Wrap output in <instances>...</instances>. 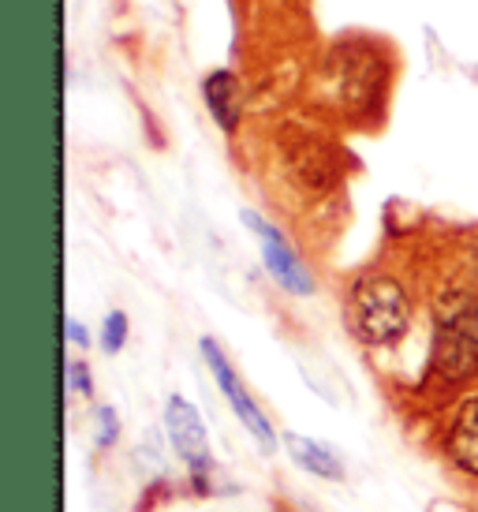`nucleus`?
<instances>
[{"label":"nucleus","mask_w":478,"mask_h":512,"mask_svg":"<svg viewBox=\"0 0 478 512\" xmlns=\"http://www.w3.org/2000/svg\"><path fill=\"white\" fill-rule=\"evenodd\" d=\"M449 453L460 468L478 475V397L467 400L464 408L456 412V419H452Z\"/></svg>","instance_id":"nucleus-6"},{"label":"nucleus","mask_w":478,"mask_h":512,"mask_svg":"<svg viewBox=\"0 0 478 512\" xmlns=\"http://www.w3.org/2000/svg\"><path fill=\"white\" fill-rule=\"evenodd\" d=\"M281 512H284V509H281Z\"/></svg>","instance_id":"nucleus-13"},{"label":"nucleus","mask_w":478,"mask_h":512,"mask_svg":"<svg viewBox=\"0 0 478 512\" xmlns=\"http://www.w3.org/2000/svg\"><path fill=\"white\" fill-rule=\"evenodd\" d=\"M206 105L217 116V124L232 131L239 124V83L232 72H213L206 79Z\"/></svg>","instance_id":"nucleus-7"},{"label":"nucleus","mask_w":478,"mask_h":512,"mask_svg":"<svg viewBox=\"0 0 478 512\" xmlns=\"http://www.w3.org/2000/svg\"><path fill=\"white\" fill-rule=\"evenodd\" d=\"M202 356H206V363H210V370H213V378H217V385L225 389V397H228V404H232V412L243 419V427L251 430L254 434V441L266 449V453H273V445H277V434H273V427H269V419L262 415V408L251 400V393L243 389V382H239L236 374H232V367H228V359H225V352L217 348V341H202Z\"/></svg>","instance_id":"nucleus-3"},{"label":"nucleus","mask_w":478,"mask_h":512,"mask_svg":"<svg viewBox=\"0 0 478 512\" xmlns=\"http://www.w3.org/2000/svg\"><path fill=\"white\" fill-rule=\"evenodd\" d=\"M68 337L75 344H90V337H86V329L79 326V322H75V318H68Z\"/></svg>","instance_id":"nucleus-12"},{"label":"nucleus","mask_w":478,"mask_h":512,"mask_svg":"<svg viewBox=\"0 0 478 512\" xmlns=\"http://www.w3.org/2000/svg\"><path fill=\"white\" fill-rule=\"evenodd\" d=\"M348 314H352V329L366 344H389L408 329L411 307L396 281L366 277L363 285H355Z\"/></svg>","instance_id":"nucleus-1"},{"label":"nucleus","mask_w":478,"mask_h":512,"mask_svg":"<svg viewBox=\"0 0 478 512\" xmlns=\"http://www.w3.org/2000/svg\"><path fill=\"white\" fill-rule=\"evenodd\" d=\"M284 445H288V453H292V460H296L299 468L314 471L322 479H344V464L325 445H318V441L303 438V434H288Z\"/></svg>","instance_id":"nucleus-8"},{"label":"nucleus","mask_w":478,"mask_h":512,"mask_svg":"<svg viewBox=\"0 0 478 512\" xmlns=\"http://www.w3.org/2000/svg\"><path fill=\"white\" fill-rule=\"evenodd\" d=\"M68 374H71V385L79 389V393H90V374H86V367L83 363H71L68 367Z\"/></svg>","instance_id":"nucleus-11"},{"label":"nucleus","mask_w":478,"mask_h":512,"mask_svg":"<svg viewBox=\"0 0 478 512\" xmlns=\"http://www.w3.org/2000/svg\"><path fill=\"white\" fill-rule=\"evenodd\" d=\"M98 423H101L98 441H101V445H113V438H116V415H113V408H101Z\"/></svg>","instance_id":"nucleus-10"},{"label":"nucleus","mask_w":478,"mask_h":512,"mask_svg":"<svg viewBox=\"0 0 478 512\" xmlns=\"http://www.w3.org/2000/svg\"><path fill=\"white\" fill-rule=\"evenodd\" d=\"M127 341V318L120 311H113L105 318V329H101V348L105 352H120Z\"/></svg>","instance_id":"nucleus-9"},{"label":"nucleus","mask_w":478,"mask_h":512,"mask_svg":"<svg viewBox=\"0 0 478 512\" xmlns=\"http://www.w3.org/2000/svg\"><path fill=\"white\" fill-rule=\"evenodd\" d=\"M243 221L262 236V258H266V266H269V273L281 281L288 292H296V296H310L314 292V281H310V273L299 266V258L292 255V247L284 243V236L277 232L273 225H266L258 214H243Z\"/></svg>","instance_id":"nucleus-5"},{"label":"nucleus","mask_w":478,"mask_h":512,"mask_svg":"<svg viewBox=\"0 0 478 512\" xmlns=\"http://www.w3.org/2000/svg\"><path fill=\"white\" fill-rule=\"evenodd\" d=\"M434 370L445 382H464L478 374V303L449 314L434 344Z\"/></svg>","instance_id":"nucleus-2"},{"label":"nucleus","mask_w":478,"mask_h":512,"mask_svg":"<svg viewBox=\"0 0 478 512\" xmlns=\"http://www.w3.org/2000/svg\"><path fill=\"white\" fill-rule=\"evenodd\" d=\"M165 423H169L172 445L180 449L183 464H187L191 475H195L198 494H206V490H210V486H206V471H210V441H206V427H202L198 412L187 404V400L172 397L169 412H165Z\"/></svg>","instance_id":"nucleus-4"}]
</instances>
